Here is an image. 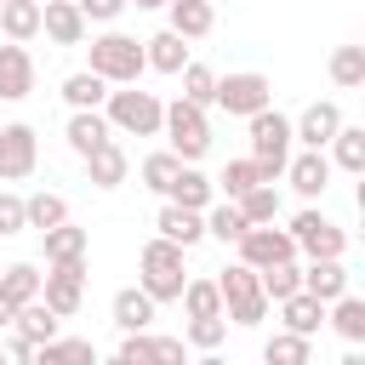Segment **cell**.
Masks as SVG:
<instances>
[{"label": "cell", "mask_w": 365, "mask_h": 365, "mask_svg": "<svg viewBox=\"0 0 365 365\" xmlns=\"http://www.w3.org/2000/svg\"><path fill=\"white\" fill-rule=\"evenodd\" d=\"M211 103L222 108V114H257V108H268L274 103V80L268 74H257V68H240V74H222L217 80V91H211Z\"/></svg>", "instance_id": "7"}, {"label": "cell", "mask_w": 365, "mask_h": 365, "mask_svg": "<svg viewBox=\"0 0 365 365\" xmlns=\"http://www.w3.org/2000/svg\"><path fill=\"white\" fill-rule=\"evenodd\" d=\"M34 165H40L34 125H23V120L0 125V182H23V177H34Z\"/></svg>", "instance_id": "9"}, {"label": "cell", "mask_w": 365, "mask_h": 365, "mask_svg": "<svg viewBox=\"0 0 365 365\" xmlns=\"http://www.w3.org/2000/svg\"><path fill=\"white\" fill-rule=\"evenodd\" d=\"M29 217H23V200L17 194H0V234H23Z\"/></svg>", "instance_id": "45"}, {"label": "cell", "mask_w": 365, "mask_h": 365, "mask_svg": "<svg viewBox=\"0 0 365 365\" xmlns=\"http://www.w3.org/2000/svg\"><path fill=\"white\" fill-rule=\"evenodd\" d=\"M11 314H17V302H11L6 291H0V325H11Z\"/></svg>", "instance_id": "49"}, {"label": "cell", "mask_w": 365, "mask_h": 365, "mask_svg": "<svg viewBox=\"0 0 365 365\" xmlns=\"http://www.w3.org/2000/svg\"><path fill=\"white\" fill-rule=\"evenodd\" d=\"M29 91H34V57L17 40H6L0 46V103H23Z\"/></svg>", "instance_id": "15"}, {"label": "cell", "mask_w": 365, "mask_h": 365, "mask_svg": "<svg viewBox=\"0 0 365 365\" xmlns=\"http://www.w3.org/2000/svg\"><path fill=\"white\" fill-rule=\"evenodd\" d=\"M234 245H240V262H251V268H268V262H291L297 257L291 228H274V222H251Z\"/></svg>", "instance_id": "11"}, {"label": "cell", "mask_w": 365, "mask_h": 365, "mask_svg": "<svg viewBox=\"0 0 365 365\" xmlns=\"http://www.w3.org/2000/svg\"><path fill=\"white\" fill-rule=\"evenodd\" d=\"M143 57H148V68L177 74V68L188 63V40H182L177 29H160V34H148V40H143Z\"/></svg>", "instance_id": "25"}, {"label": "cell", "mask_w": 365, "mask_h": 365, "mask_svg": "<svg viewBox=\"0 0 365 365\" xmlns=\"http://www.w3.org/2000/svg\"><path fill=\"white\" fill-rule=\"evenodd\" d=\"M291 240H297V251H308V257H342L348 251V234L325 217V211H297L291 217Z\"/></svg>", "instance_id": "10"}, {"label": "cell", "mask_w": 365, "mask_h": 365, "mask_svg": "<svg viewBox=\"0 0 365 365\" xmlns=\"http://www.w3.org/2000/svg\"><path fill=\"white\" fill-rule=\"evenodd\" d=\"M177 302L188 308V319L222 314V291H217V279H182V297H177Z\"/></svg>", "instance_id": "34"}, {"label": "cell", "mask_w": 365, "mask_h": 365, "mask_svg": "<svg viewBox=\"0 0 365 365\" xmlns=\"http://www.w3.org/2000/svg\"><path fill=\"white\" fill-rule=\"evenodd\" d=\"M0 291H6L11 302H34V297H40V268H34V262H11V268L0 274Z\"/></svg>", "instance_id": "38"}, {"label": "cell", "mask_w": 365, "mask_h": 365, "mask_svg": "<svg viewBox=\"0 0 365 365\" xmlns=\"http://www.w3.org/2000/svg\"><path fill=\"white\" fill-rule=\"evenodd\" d=\"M103 97H108V80L91 74V68H80V74L63 80V103L68 108H103Z\"/></svg>", "instance_id": "31"}, {"label": "cell", "mask_w": 365, "mask_h": 365, "mask_svg": "<svg viewBox=\"0 0 365 365\" xmlns=\"http://www.w3.org/2000/svg\"><path fill=\"white\" fill-rule=\"evenodd\" d=\"M125 6H137V11H154V6H165V0H125Z\"/></svg>", "instance_id": "50"}, {"label": "cell", "mask_w": 365, "mask_h": 365, "mask_svg": "<svg viewBox=\"0 0 365 365\" xmlns=\"http://www.w3.org/2000/svg\"><path fill=\"white\" fill-rule=\"evenodd\" d=\"M57 325H63V319H57L40 297H34V302H17V314H11V331H17L23 342H34V348H40V342H51V336H57Z\"/></svg>", "instance_id": "24"}, {"label": "cell", "mask_w": 365, "mask_h": 365, "mask_svg": "<svg viewBox=\"0 0 365 365\" xmlns=\"http://www.w3.org/2000/svg\"><path fill=\"white\" fill-rule=\"evenodd\" d=\"M262 359H268V365H308V359H314V336H302V331H274V336L262 342Z\"/></svg>", "instance_id": "29"}, {"label": "cell", "mask_w": 365, "mask_h": 365, "mask_svg": "<svg viewBox=\"0 0 365 365\" xmlns=\"http://www.w3.org/2000/svg\"><path fill=\"white\" fill-rule=\"evenodd\" d=\"M103 114H108V125H114V131H125V137H160L165 103H160L154 91L120 86V91H108V97H103Z\"/></svg>", "instance_id": "5"}, {"label": "cell", "mask_w": 365, "mask_h": 365, "mask_svg": "<svg viewBox=\"0 0 365 365\" xmlns=\"http://www.w3.org/2000/svg\"><path fill=\"white\" fill-rule=\"evenodd\" d=\"M154 308H160V302H154L143 285H125V291H114V308H108V314H114L120 331H148V325H154Z\"/></svg>", "instance_id": "21"}, {"label": "cell", "mask_w": 365, "mask_h": 365, "mask_svg": "<svg viewBox=\"0 0 365 365\" xmlns=\"http://www.w3.org/2000/svg\"><path fill=\"white\" fill-rule=\"evenodd\" d=\"M160 137L171 143V154H177V160H188V165H194V160L211 148V120H205V108H200V103L177 97V103H165Z\"/></svg>", "instance_id": "6"}, {"label": "cell", "mask_w": 365, "mask_h": 365, "mask_svg": "<svg viewBox=\"0 0 365 365\" xmlns=\"http://www.w3.org/2000/svg\"><path fill=\"white\" fill-rule=\"evenodd\" d=\"M331 80H336L342 91L365 86V46H336V51H331Z\"/></svg>", "instance_id": "35"}, {"label": "cell", "mask_w": 365, "mask_h": 365, "mask_svg": "<svg viewBox=\"0 0 365 365\" xmlns=\"http://www.w3.org/2000/svg\"><path fill=\"white\" fill-rule=\"evenodd\" d=\"M222 336H228V314H205V319H188V348L211 354V348H222Z\"/></svg>", "instance_id": "40"}, {"label": "cell", "mask_w": 365, "mask_h": 365, "mask_svg": "<svg viewBox=\"0 0 365 365\" xmlns=\"http://www.w3.org/2000/svg\"><path fill=\"white\" fill-rule=\"evenodd\" d=\"M23 217H29V228H51V222H63V217H68V200H63V194H51V188H40V194H29V200H23Z\"/></svg>", "instance_id": "37"}, {"label": "cell", "mask_w": 365, "mask_h": 365, "mask_svg": "<svg viewBox=\"0 0 365 365\" xmlns=\"http://www.w3.org/2000/svg\"><path fill=\"white\" fill-rule=\"evenodd\" d=\"M245 125H251V160H257V177L274 182V177L285 171V160H291V120L268 103V108L245 114Z\"/></svg>", "instance_id": "3"}, {"label": "cell", "mask_w": 365, "mask_h": 365, "mask_svg": "<svg viewBox=\"0 0 365 365\" xmlns=\"http://www.w3.org/2000/svg\"><path fill=\"white\" fill-rule=\"evenodd\" d=\"M40 240H46V262H74V257H86V251H91V234H86V228H74L68 217H63V222H51V228H40Z\"/></svg>", "instance_id": "23"}, {"label": "cell", "mask_w": 365, "mask_h": 365, "mask_svg": "<svg viewBox=\"0 0 365 365\" xmlns=\"http://www.w3.org/2000/svg\"><path fill=\"white\" fill-rule=\"evenodd\" d=\"M325 319H331V331H336L348 348H359V342H365V302H359L354 291L331 297V302H325Z\"/></svg>", "instance_id": "22"}, {"label": "cell", "mask_w": 365, "mask_h": 365, "mask_svg": "<svg viewBox=\"0 0 365 365\" xmlns=\"http://www.w3.org/2000/svg\"><path fill=\"white\" fill-rule=\"evenodd\" d=\"M177 165H182V160H177L171 148H160V154H148V160H143V188H154V194H165V188H171V177H177Z\"/></svg>", "instance_id": "41"}, {"label": "cell", "mask_w": 365, "mask_h": 365, "mask_svg": "<svg viewBox=\"0 0 365 365\" xmlns=\"http://www.w3.org/2000/svg\"><path fill=\"white\" fill-rule=\"evenodd\" d=\"M154 228L188 251V245H200V240H205V211H188V205L165 200V205H160V217H154Z\"/></svg>", "instance_id": "17"}, {"label": "cell", "mask_w": 365, "mask_h": 365, "mask_svg": "<svg viewBox=\"0 0 365 365\" xmlns=\"http://www.w3.org/2000/svg\"><path fill=\"white\" fill-rule=\"evenodd\" d=\"M217 291H222V314L234 319V325H262L268 319V297H262V279H257V268L251 262H228L222 274H217Z\"/></svg>", "instance_id": "4"}, {"label": "cell", "mask_w": 365, "mask_h": 365, "mask_svg": "<svg viewBox=\"0 0 365 365\" xmlns=\"http://www.w3.org/2000/svg\"><path fill=\"white\" fill-rule=\"evenodd\" d=\"M114 359H120V365H143V359H160V354H154V336H148V331H125L120 348H114Z\"/></svg>", "instance_id": "44"}, {"label": "cell", "mask_w": 365, "mask_h": 365, "mask_svg": "<svg viewBox=\"0 0 365 365\" xmlns=\"http://www.w3.org/2000/svg\"><path fill=\"white\" fill-rule=\"evenodd\" d=\"M165 200H177V205H188V211H205V205L217 200V182L182 160V165H177V177H171V188H165Z\"/></svg>", "instance_id": "20"}, {"label": "cell", "mask_w": 365, "mask_h": 365, "mask_svg": "<svg viewBox=\"0 0 365 365\" xmlns=\"http://www.w3.org/2000/svg\"><path fill=\"white\" fill-rule=\"evenodd\" d=\"M63 137H68V148L86 160L97 143H108V137H114V125H108V114H103V108H74V114H68V125H63Z\"/></svg>", "instance_id": "16"}, {"label": "cell", "mask_w": 365, "mask_h": 365, "mask_svg": "<svg viewBox=\"0 0 365 365\" xmlns=\"http://www.w3.org/2000/svg\"><path fill=\"white\" fill-rule=\"evenodd\" d=\"M74 6L86 11V23H114L125 11V0H74Z\"/></svg>", "instance_id": "46"}, {"label": "cell", "mask_w": 365, "mask_h": 365, "mask_svg": "<svg viewBox=\"0 0 365 365\" xmlns=\"http://www.w3.org/2000/svg\"><path fill=\"white\" fill-rule=\"evenodd\" d=\"M331 148V165H342V171H365V125H336V137L325 143Z\"/></svg>", "instance_id": "30"}, {"label": "cell", "mask_w": 365, "mask_h": 365, "mask_svg": "<svg viewBox=\"0 0 365 365\" xmlns=\"http://www.w3.org/2000/svg\"><path fill=\"white\" fill-rule=\"evenodd\" d=\"M279 319H285V331L314 336V331L325 325V302H319V297H308V291H291V297H279Z\"/></svg>", "instance_id": "26"}, {"label": "cell", "mask_w": 365, "mask_h": 365, "mask_svg": "<svg viewBox=\"0 0 365 365\" xmlns=\"http://www.w3.org/2000/svg\"><path fill=\"white\" fill-rule=\"evenodd\" d=\"M165 6H171V29H177L182 40H205L211 23H217L211 0H165Z\"/></svg>", "instance_id": "28"}, {"label": "cell", "mask_w": 365, "mask_h": 365, "mask_svg": "<svg viewBox=\"0 0 365 365\" xmlns=\"http://www.w3.org/2000/svg\"><path fill=\"white\" fill-rule=\"evenodd\" d=\"M182 279H188L182 245L165 240V234H154V240L143 245V257H137V285H143L154 302H177V297H182Z\"/></svg>", "instance_id": "1"}, {"label": "cell", "mask_w": 365, "mask_h": 365, "mask_svg": "<svg viewBox=\"0 0 365 365\" xmlns=\"http://www.w3.org/2000/svg\"><path fill=\"white\" fill-rule=\"evenodd\" d=\"M234 205L245 211V222H279V194H274V182H257V188H245Z\"/></svg>", "instance_id": "36"}, {"label": "cell", "mask_w": 365, "mask_h": 365, "mask_svg": "<svg viewBox=\"0 0 365 365\" xmlns=\"http://www.w3.org/2000/svg\"><path fill=\"white\" fill-rule=\"evenodd\" d=\"M257 279H262V297H268V302L302 291V268H297V257H291V262H268V268H257Z\"/></svg>", "instance_id": "33"}, {"label": "cell", "mask_w": 365, "mask_h": 365, "mask_svg": "<svg viewBox=\"0 0 365 365\" xmlns=\"http://www.w3.org/2000/svg\"><path fill=\"white\" fill-rule=\"evenodd\" d=\"M177 74H182V97L205 108V103H211V91H217V74H211L205 63H194V57H188V63H182Z\"/></svg>", "instance_id": "39"}, {"label": "cell", "mask_w": 365, "mask_h": 365, "mask_svg": "<svg viewBox=\"0 0 365 365\" xmlns=\"http://www.w3.org/2000/svg\"><path fill=\"white\" fill-rule=\"evenodd\" d=\"M86 51H91V74H103L108 86H137V80H143V68H148L143 40H137V34H120V29L97 34Z\"/></svg>", "instance_id": "2"}, {"label": "cell", "mask_w": 365, "mask_h": 365, "mask_svg": "<svg viewBox=\"0 0 365 365\" xmlns=\"http://www.w3.org/2000/svg\"><path fill=\"white\" fill-rule=\"evenodd\" d=\"M40 29L57 46H86V11L74 0H40Z\"/></svg>", "instance_id": "14"}, {"label": "cell", "mask_w": 365, "mask_h": 365, "mask_svg": "<svg viewBox=\"0 0 365 365\" xmlns=\"http://www.w3.org/2000/svg\"><path fill=\"white\" fill-rule=\"evenodd\" d=\"M40 302H46L57 319L80 314V302H86V257H74V262H51V274H40Z\"/></svg>", "instance_id": "8"}, {"label": "cell", "mask_w": 365, "mask_h": 365, "mask_svg": "<svg viewBox=\"0 0 365 365\" xmlns=\"http://www.w3.org/2000/svg\"><path fill=\"white\" fill-rule=\"evenodd\" d=\"M336 125H342V108H336V103H308V108L291 120V143H302V148H325V143L336 137Z\"/></svg>", "instance_id": "13"}, {"label": "cell", "mask_w": 365, "mask_h": 365, "mask_svg": "<svg viewBox=\"0 0 365 365\" xmlns=\"http://www.w3.org/2000/svg\"><path fill=\"white\" fill-rule=\"evenodd\" d=\"M257 182H262V177H257V160H228V165H222V177H217V188H222L228 200H240V194H245V188H257Z\"/></svg>", "instance_id": "42"}, {"label": "cell", "mask_w": 365, "mask_h": 365, "mask_svg": "<svg viewBox=\"0 0 365 365\" xmlns=\"http://www.w3.org/2000/svg\"><path fill=\"white\" fill-rule=\"evenodd\" d=\"M34 359H46V365H51V359H97V348H91L86 336H51V342L34 348Z\"/></svg>", "instance_id": "43"}, {"label": "cell", "mask_w": 365, "mask_h": 365, "mask_svg": "<svg viewBox=\"0 0 365 365\" xmlns=\"http://www.w3.org/2000/svg\"><path fill=\"white\" fill-rule=\"evenodd\" d=\"M11 359H17V365H29V359H34V342H23V336H11Z\"/></svg>", "instance_id": "48"}, {"label": "cell", "mask_w": 365, "mask_h": 365, "mask_svg": "<svg viewBox=\"0 0 365 365\" xmlns=\"http://www.w3.org/2000/svg\"><path fill=\"white\" fill-rule=\"evenodd\" d=\"M125 171H131V160H125V148L108 137V143H97L91 154H86V177L97 182V188H120L125 182Z\"/></svg>", "instance_id": "19"}, {"label": "cell", "mask_w": 365, "mask_h": 365, "mask_svg": "<svg viewBox=\"0 0 365 365\" xmlns=\"http://www.w3.org/2000/svg\"><path fill=\"white\" fill-rule=\"evenodd\" d=\"M0 34L29 46L40 34V0H0Z\"/></svg>", "instance_id": "27"}, {"label": "cell", "mask_w": 365, "mask_h": 365, "mask_svg": "<svg viewBox=\"0 0 365 365\" xmlns=\"http://www.w3.org/2000/svg\"><path fill=\"white\" fill-rule=\"evenodd\" d=\"M245 228H251V222H245V211H240L234 200H222V205H205V234H211V240L234 245V240H240Z\"/></svg>", "instance_id": "32"}, {"label": "cell", "mask_w": 365, "mask_h": 365, "mask_svg": "<svg viewBox=\"0 0 365 365\" xmlns=\"http://www.w3.org/2000/svg\"><path fill=\"white\" fill-rule=\"evenodd\" d=\"M154 354L160 359H182V336H154Z\"/></svg>", "instance_id": "47"}, {"label": "cell", "mask_w": 365, "mask_h": 365, "mask_svg": "<svg viewBox=\"0 0 365 365\" xmlns=\"http://www.w3.org/2000/svg\"><path fill=\"white\" fill-rule=\"evenodd\" d=\"M302 291L319 297V302L342 297V291H348V268H342V257H308V268H302Z\"/></svg>", "instance_id": "18"}, {"label": "cell", "mask_w": 365, "mask_h": 365, "mask_svg": "<svg viewBox=\"0 0 365 365\" xmlns=\"http://www.w3.org/2000/svg\"><path fill=\"white\" fill-rule=\"evenodd\" d=\"M302 200H319L325 188H331V160H325V148H302V154H291L285 160V171H279Z\"/></svg>", "instance_id": "12"}]
</instances>
